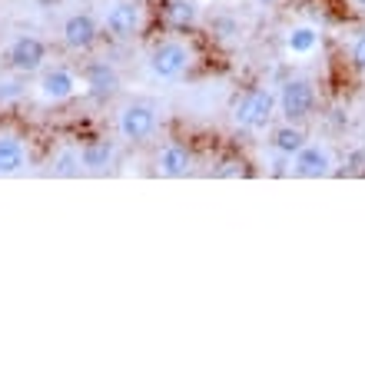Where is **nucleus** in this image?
<instances>
[{
  "mask_svg": "<svg viewBox=\"0 0 365 365\" xmlns=\"http://www.w3.org/2000/svg\"><path fill=\"white\" fill-rule=\"evenodd\" d=\"M40 7H53V4H60V0H37Z\"/></svg>",
  "mask_w": 365,
  "mask_h": 365,
  "instance_id": "20",
  "label": "nucleus"
},
{
  "mask_svg": "<svg viewBox=\"0 0 365 365\" xmlns=\"http://www.w3.org/2000/svg\"><path fill=\"white\" fill-rule=\"evenodd\" d=\"M186 63H190V53H186L182 43H160L153 50V60H150L156 77H180Z\"/></svg>",
  "mask_w": 365,
  "mask_h": 365,
  "instance_id": "5",
  "label": "nucleus"
},
{
  "mask_svg": "<svg viewBox=\"0 0 365 365\" xmlns=\"http://www.w3.org/2000/svg\"><path fill=\"white\" fill-rule=\"evenodd\" d=\"M316 40H319V34L316 30H309V27H299V30H292V34H289V50H292V53H309V50L316 47Z\"/></svg>",
  "mask_w": 365,
  "mask_h": 365,
  "instance_id": "15",
  "label": "nucleus"
},
{
  "mask_svg": "<svg viewBox=\"0 0 365 365\" xmlns=\"http://www.w3.org/2000/svg\"><path fill=\"white\" fill-rule=\"evenodd\" d=\"M27 163V153H24V143L14 140V136H0V176L20 173Z\"/></svg>",
  "mask_w": 365,
  "mask_h": 365,
  "instance_id": "10",
  "label": "nucleus"
},
{
  "mask_svg": "<svg viewBox=\"0 0 365 365\" xmlns=\"http://www.w3.org/2000/svg\"><path fill=\"white\" fill-rule=\"evenodd\" d=\"M329 173V153L319 146H302L296 153V176L302 180H319Z\"/></svg>",
  "mask_w": 365,
  "mask_h": 365,
  "instance_id": "7",
  "label": "nucleus"
},
{
  "mask_svg": "<svg viewBox=\"0 0 365 365\" xmlns=\"http://www.w3.org/2000/svg\"><path fill=\"white\" fill-rule=\"evenodd\" d=\"M87 83L93 90V96H110L116 93V73L106 63H90L87 67Z\"/></svg>",
  "mask_w": 365,
  "mask_h": 365,
  "instance_id": "13",
  "label": "nucleus"
},
{
  "mask_svg": "<svg viewBox=\"0 0 365 365\" xmlns=\"http://www.w3.org/2000/svg\"><path fill=\"white\" fill-rule=\"evenodd\" d=\"M272 106H276V100H272L269 90H252V93H246L240 103H236V113H232V116H236L242 126L259 130V126L269 123Z\"/></svg>",
  "mask_w": 365,
  "mask_h": 365,
  "instance_id": "2",
  "label": "nucleus"
},
{
  "mask_svg": "<svg viewBox=\"0 0 365 365\" xmlns=\"http://www.w3.org/2000/svg\"><path fill=\"white\" fill-rule=\"evenodd\" d=\"M352 60H356V67L365 70V37L356 43V50H352Z\"/></svg>",
  "mask_w": 365,
  "mask_h": 365,
  "instance_id": "18",
  "label": "nucleus"
},
{
  "mask_svg": "<svg viewBox=\"0 0 365 365\" xmlns=\"http://www.w3.org/2000/svg\"><path fill=\"white\" fill-rule=\"evenodd\" d=\"M359 4H365V0H359Z\"/></svg>",
  "mask_w": 365,
  "mask_h": 365,
  "instance_id": "21",
  "label": "nucleus"
},
{
  "mask_svg": "<svg viewBox=\"0 0 365 365\" xmlns=\"http://www.w3.org/2000/svg\"><path fill=\"white\" fill-rule=\"evenodd\" d=\"M73 77H70L67 70H53V73H47V77L40 80V93L47 96V100H67L70 93H73Z\"/></svg>",
  "mask_w": 365,
  "mask_h": 365,
  "instance_id": "12",
  "label": "nucleus"
},
{
  "mask_svg": "<svg viewBox=\"0 0 365 365\" xmlns=\"http://www.w3.org/2000/svg\"><path fill=\"white\" fill-rule=\"evenodd\" d=\"M279 106H282V116L289 123L306 120L312 113V106H316V90H312L309 80H289L282 87V93H279Z\"/></svg>",
  "mask_w": 365,
  "mask_h": 365,
  "instance_id": "1",
  "label": "nucleus"
},
{
  "mask_svg": "<svg viewBox=\"0 0 365 365\" xmlns=\"http://www.w3.org/2000/svg\"><path fill=\"white\" fill-rule=\"evenodd\" d=\"M153 130H156V113L150 110V106H143V103L126 106L123 116H120V133H123L126 140H133V143L146 140Z\"/></svg>",
  "mask_w": 365,
  "mask_h": 365,
  "instance_id": "4",
  "label": "nucleus"
},
{
  "mask_svg": "<svg viewBox=\"0 0 365 365\" xmlns=\"http://www.w3.org/2000/svg\"><path fill=\"white\" fill-rule=\"evenodd\" d=\"M110 160H113V143L110 140H93V143H87L80 150V163L87 166V170H93V173L106 170Z\"/></svg>",
  "mask_w": 365,
  "mask_h": 365,
  "instance_id": "11",
  "label": "nucleus"
},
{
  "mask_svg": "<svg viewBox=\"0 0 365 365\" xmlns=\"http://www.w3.org/2000/svg\"><path fill=\"white\" fill-rule=\"evenodd\" d=\"M73 163H80V156H60L57 160V173L60 176H70V173H77V170H73Z\"/></svg>",
  "mask_w": 365,
  "mask_h": 365,
  "instance_id": "17",
  "label": "nucleus"
},
{
  "mask_svg": "<svg viewBox=\"0 0 365 365\" xmlns=\"http://www.w3.org/2000/svg\"><path fill=\"white\" fill-rule=\"evenodd\" d=\"M190 166H192V156H190V150L180 143H170L163 153H160V160H156V170L163 176H173V180L190 173Z\"/></svg>",
  "mask_w": 365,
  "mask_h": 365,
  "instance_id": "8",
  "label": "nucleus"
},
{
  "mask_svg": "<svg viewBox=\"0 0 365 365\" xmlns=\"http://www.w3.org/2000/svg\"><path fill=\"white\" fill-rule=\"evenodd\" d=\"M63 40H67V47H73V50L93 47V40H96L93 17H90V14H73V17L63 24Z\"/></svg>",
  "mask_w": 365,
  "mask_h": 365,
  "instance_id": "6",
  "label": "nucleus"
},
{
  "mask_svg": "<svg viewBox=\"0 0 365 365\" xmlns=\"http://www.w3.org/2000/svg\"><path fill=\"white\" fill-rule=\"evenodd\" d=\"M136 24H140V14H136L133 4H116L110 14H106V30L113 34V37H133Z\"/></svg>",
  "mask_w": 365,
  "mask_h": 365,
  "instance_id": "9",
  "label": "nucleus"
},
{
  "mask_svg": "<svg viewBox=\"0 0 365 365\" xmlns=\"http://www.w3.org/2000/svg\"><path fill=\"white\" fill-rule=\"evenodd\" d=\"M7 60H10V67L17 70V73H34V70L43 67V60H47V47H43L37 37L24 34V37H17L14 43H10Z\"/></svg>",
  "mask_w": 365,
  "mask_h": 365,
  "instance_id": "3",
  "label": "nucleus"
},
{
  "mask_svg": "<svg viewBox=\"0 0 365 365\" xmlns=\"http://www.w3.org/2000/svg\"><path fill=\"white\" fill-rule=\"evenodd\" d=\"M7 96H20V83H4V90H0V100H7Z\"/></svg>",
  "mask_w": 365,
  "mask_h": 365,
  "instance_id": "19",
  "label": "nucleus"
},
{
  "mask_svg": "<svg viewBox=\"0 0 365 365\" xmlns=\"http://www.w3.org/2000/svg\"><path fill=\"white\" fill-rule=\"evenodd\" d=\"M272 146H276L279 153H299V150H302V146H306V133H302V130H299V126H279L276 133H272Z\"/></svg>",
  "mask_w": 365,
  "mask_h": 365,
  "instance_id": "14",
  "label": "nucleus"
},
{
  "mask_svg": "<svg viewBox=\"0 0 365 365\" xmlns=\"http://www.w3.org/2000/svg\"><path fill=\"white\" fill-rule=\"evenodd\" d=\"M192 17H196L192 4H186V0H176V4H170V20H173L176 27H190Z\"/></svg>",
  "mask_w": 365,
  "mask_h": 365,
  "instance_id": "16",
  "label": "nucleus"
}]
</instances>
